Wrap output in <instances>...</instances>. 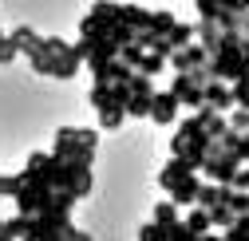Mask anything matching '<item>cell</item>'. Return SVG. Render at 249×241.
<instances>
[{"instance_id":"cell-17","label":"cell","mask_w":249,"mask_h":241,"mask_svg":"<svg viewBox=\"0 0 249 241\" xmlns=\"http://www.w3.org/2000/svg\"><path fill=\"white\" fill-rule=\"evenodd\" d=\"M150 99H154V91H131L127 115H131V119H146V115H150Z\"/></svg>"},{"instance_id":"cell-2","label":"cell","mask_w":249,"mask_h":241,"mask_svg":"<svg viewBox=\"0 0 249 241\" xmlns=\"http://www.w3.org/2000/svg\"><path fill=\"white\" fill-rule=\"evenodd\" d=\"M12 202H16V214H40L44 206H52V186H44V182H24Z\"/></svg>"},{"instance_id":"cell-4","label":"cell","mask_w":249,"mask_h":241,"mask_svg":"<svg viewBox=\"0 0 249 241\" xmlns=\"http://www.w3.org/2000/svg\"><path fill=\"white\" fill-rule=\"evenodd\" d=\"M52 155L64 158V162H87V166H91V158H95V146L83 142V138H55Z\"/></svg>"},{"instance_id":"cell-23","label":"cell","mask_w":249,"mask_h":241,"mask_svg":"<svg viewBox=\"0 0 249 241\" xmlns=\"http://www.w3.org/2000/svg\"><path fill=\"white\" fill-rule=\"evenodd\" d=\"M230 91H233V107H249V75L230 79Z\"/></svg>"},{"instance_id":"cell-32","label":"cell","mask_w":249,"mask_h":241,"mask_svg":"<svg viewBox=\"0 0 249 241\" xmlns=\"http://www.w3.org/2000/svg\"><path fill=\"white\" fill-rule=\"evenodd\" d=\"M44 48H48L52 55H64V52H71V44H68V40H59V36H44Z\"/></svg>"},{"instance_id":"cell-26","label":"cell","mask_w":249,"mask_h":241,"mask_svg":"<svg viewBox=\"0 0 249 241\" xmlns=\"http://www.w3.org/2000/svg\"><path fill=\"white\" fill-rule=\"evenodd\" d=\"M166 36H170V44H174V48H182V44H194V24H174Z\"/></svg>"},{"instance_id":"cell-39","label":"cell","mask_w":249,"mask_h":241,"mask_svg":"<svg viewBox=\"0 0 249 241\" xmlns=\"http://www.w3.org/2000/svg\"><path fill=\"white\" fill-rule=\"evenodd\" d=\"M245 44H249V36H245Z\"/></svg>"},{"instance_id":"cell-20","label":"cell","mask_w":249,"mask_h":241,"mask_svg":"<svg viewBox=\"0 0 249 241\" xmlns=\"http://www.w3.org/2000/svg\"><path fill=\"white\" fill-rule=\"evenodd\" d=\"M178 209H182V206H178L174 198H166V202L154 206V214H150V218L159 222V225H174V222H178Z\"/></svg>"},{"instance_id":"cell-16","label":"cell","mask_w":249,"mask_h":241,"mask_svg":"<svg viewBox=\"0 0 249 241\" xmlns=\"http://www.w3.org/2000/svg\"><path fill=\"white\" fill-rule=\"evenodd\" d=\"M24 59H28V64H32V71H36V75H48V79H52V68H55V55H52V52H48L44 44H40V48H36L32 55H24Z\"/></svg>"},{"instance_id":"cell-24","label":"cell","mask_w":249,"mask_h":241,"mask_svg":"<svg viewBox=\"0 0 249 241\" xmlns=\"http://www.w3.org/2000/svg\"><path fill=\"white\" fill-rule=\"evenodd\" d=\"M24 186V174H0V198H16Z\"/></svg>"},{"instance_id":"cell-12","label":"cell","mask_w":249,"mask_h":241,"mask_svg":"<svg viewBox=\"0 0 249 241\" xmlns=\"http://www.w3.org/2000/svg\"><path fill=\"white\" fill-rule=\"evenodd\" d=\"M190 170H194L190 162H186L182 155H174V158H170V162L159 170V186H162V190H170V186L178 182V178H182V174H190Z\"/></svg>"},{"instance_id":"cell-22","label":"cell","mask_w":249,"mask_h":241,"mask_svg":"<svg viewBox=\"0 0 249 241\" xmlns=\"http://www.w3.org/2000/svg\"><path fill=\"white\" fill-rule=\"evenodd\" d=\"M174 24H178L174 12H150V32H154V36H166Z\"/></svg>"},{"instance_id":"cell-3","label":"cell","mask_w":249,"mask_h":241,"mask_svg":"<svg viewBox=\"0 0 249 241\" xmlns=\"http://www.w3.org/2000/svg\"><path fill=\"white\" fill-rule=\"evenodd\" d=\"M170 91L182 99V107H190V111H198V107L206 103V87H202V83H194V75H190V71H174Z\"/></svg>"},{"instance_id":"cell-28","label":"cell","mask_w":249,"mask_h":241,"mask_svg":"<svg viewBox=\"0 0 249 241\" xmlns=\"http://www.w3.org/2000/svg\"><path fill=\"white\" fill-rule=\"evenodd\" d=\"M139 237H142V241H166V225H159V222L150 218V222L139 229Z\"/></svg>"},{"instance_id":"cell-21","label":"cell","mask_w":249,"mask_h":241,"mask_svg":"<svg viewBox=\"0 0 249 241\" xmlns=\"http://www.w3.org/2000/svg\"><path fill=\"white\" fill-rule=\"evenodd\" d=\"M119 59H123V64H131V68H142L146 48H142L139 40H131V44H123V48H119Z\"/></svg>"},{"instance_id":"cell-8","label":"cell","mask_w":249,"mask_h":241,"mask_svg":"<svg viewBox=\"0 0 249 241\" xmlns=\"http://www.w3.org/2000/svg\"><path fill=\"white\" fill-rule=\"evenodd\" d=\"M206 103L230 115V111H233V91H230V79H210V83H206Z\"/></svg>"},{"instance_id":"cell-36","label":"cell","mask_w":249,"mask_h":241,"mask_svg":"<svg viewBox=\"0 0 249 241\" xmlns=\"http://www.w3.org/2000/svg\"><path fill=\"white\" fill-rule=\"evenodd\" d=\"M230 186H237V190H249V166L233 174V182H230Z\"/></svg>"},{"instance_id":"cell-5","label":"cell","mask_w":249,"mask_h":241,"mask_svg":"<svg viewBox=\"0 0 249 241\" xmlns=\"http://www.w3.org/2000/svg\"><path fill=\"white\" fill-rule=\"evenodd\" d=\"M178 95L174 91H154V99H150V119H154V123H159V127H170L174 123V115H178Z\"/></svg>"},{"instance_id":"cell-38","label":"cell","mask_w":249,"mask_h":241,"mask_svg":"<svg viewBox=\"0 0 249 241\" xmlns=\"http://www.w3.org/2000/svg\"><path fill=\"white\" fill-rule=\"evenodd\" d=\"M245 8H249V0H245Z\"/></svg>"},{"instance_id":"cell-1","label":"cell","mask_w":249,"mask_h":241,"mask_svg":"<svg viewBox=\"0 0 249 241\" xmlns=\"http://www.w3.org/2000/svg\"><path fill=\"white\" fill-rule=\"evenodd\" d=\"M237 170H241V158L233 155V150H226V146H217L206 158V166H202V174L210 178V182H233Z\"/></svg>"},{"instance_id":"cell-31","label":"cell","mask_w":249,"mask_h":241,"mask_svg":"<svg viewBox=\"0 0 249 241\" xmlns=\"http://www.w3.org/2000/svg\"><path fill=\"white\" fill-rule=\"evenodd\" d=\"M230 206L237 209V214H249V190H237V186H233V190H230Z\"/></svg>"},{"instance_id":"cell-37","label":"cell","mask_w":249,"mask_h":241,"mask_svg":"<svg viewBox=\"0 0 249 241\" xmlns=\"http://www.w3.org/2000/svg\"><path fill=\"white\" fill-rule=\"evenodd\" d=\"M222 8H233V12H245V0H217Z\"/></svg>"},{"instance_id":"cell-6","label":"cell","mask_w":249,"mask_h":241,"mask_svg":"<svg viewBox=\"0 0 249 241\" xmlns=\"http://www.w3.org/2000/svg\"><path fill=\"white\" fill-rule=\"evenodd\" d=\"M210 59V52L194 40V44H182V48H174V55H170V68L174 71H190V68H198V64H206Z\"/></svg>"},{"instance_id":"cell-25","label":"cell","mask_w":249,"mask_h":241,"mask_svg":"<svg viewBox=\"0 0 249 241\" xmlns=\"http://www.w3.org/2000/svg\"><path fill=\"white\" fill-rule=\"evenodd\" d=\"M166 241H198V233H194L190 225H186V222L178 218L174 225H166Z\"/></svg>"},{"instance_id":"cell-9","label":"cell","mask_w":249,"mask_h":241,"mask_svg":"<svg viewBox=\"0 0 249 241\" xmlns=\"http://www.w3.org/2000/svg\"><path fill=\"white\" fill-rule=\"evenodd\" d=\"M194 40H198V44H202V48L213 55L217 48H222V24H217V20H206V16H202V20L194 24Z\"/></svg>"},{"instance_id":"cell-11","label":"cell","mask_w":249,"mask_h":241,"mask_svg":"<svg viewBox=\"0 0 249 241\" xmlns=\"http://www.w3.org/2000/svg\"><path fill=\"white\" fill-rule=\"evenodd\" d=\"M182 222L190 225L198 237H206V233L213 229V218H210V209H206V206H198V202H194V206H186V218H182Z\"/></svg>"},{"instance_id":"cell-34","label":"cell","mask_w":249,"mask_h":241,"mask_svg":"<svg viewBox=\"0 0 249 241\" xmlns=\"http://www.w3.org/2000/svg\"><path fill=\"white\" fill-rule=\"evenodd\" d=\"M217 142H222L226 150H237V142H241V131H233V127H230V131H226L222 138H217Z\"/></svg>"},{"instance_id":"cell-35","label":"cell","mask_w":249,"mask_h":241,"mask_svg":"<svg viewBox=\"0 0 249 241\" xmlns=\"http://www.w3.org/2000/svg\"><path fill=\"white\" fill-rule=\"evenodd\" d=\"M233 155L241 158V162H249V131H241V142H237V150Z\"/></svg>"},{"instance_id":"cell-14","label":"cell","mask_w":249,"mask_h":241,"mask_svg":"<svg viewBox=\"0 0 249 241\" xmlns=\"http://www.w3.org/2000/svg\"><path fill=\"white\" fill-rule=\"evenodd\" d=\"M8 40H12V44H16L20 52H24V55H32V52H36V48L44 44V36H36L32 28H12V32H8Z\"/></svg>"},{"instance_id":"cell-29","label":"cell","mask_w":249,"mask_h":241,"mask_svg":"<svg viewBox=\"0 0 249 241\" xmlns=\"http://www.w3.org/2000/svg\"><path fill=\"white\" fill-rule=\"evenodd\" d=\"M226 237H230V241H241V237H249V214H241V218H237V222L226 229Z\"/></svg>"},{"instance_id":"cell-30","label":"cell","mask_w":249,"mask_h":241,"mask_svg":"<svg viewBox=\"0 0 249 241\" xmlns=\"http://www.w3.org/2000/svg\"><path fill=\"white\" fill-rule=\"evenodd\" d=\"M230 127L233 131H249V107H233L230 111Z\"/></svg>"},{"instance_id":"cell-15","label":"cell","mask_w":249,"mask_h":241,"mask_svg":"<svg viewBox=\"0 0 249 241\" xmlns=\"http://www.w3.org/2000/svg\"><path fill=\"white\" fill-rule=\"evenodd\" d=\"M95 115H99V127L115 131V127H123V119H127V103H107V107L95 111Z\"/></svg>"},{"instance_id":"cell-19","label":"cell","mask_w":249,"mask_h":241,"mask_svg":"<svg viewBox=\"0 0 249 241\" xmlns=\"http://www.w3.org/2000/svg\"><path fill=\"white\" fill-rule=\"evenodd\" d=\"M119 20H127L131 28H150V12L139 4H119Z\"/></svg>"},{"instance_id":"cell-13","label":"cell","mask_w":249,"mask_h":241,"mask_svg":"<svg viewBox=\"0 0 249 241\" xmlns=\"http://www.w3.org/2000/svg\"><path fill=\"white\" fill-rule=\"evenodd\" d=\"M79 52H75V44H71V52H64V55H55V68H52V79H75V71H79Z\"/></svg>"},{"instance_id":"cell-18","label":"cell","mask_w":249,"mask_h":241,"mask_svg":"<svg viewBox=\"0 0 249 241\" xmlns=\"http://www.w3.org/2000/svg\"><path fill=\"white\" fill-rule=\"evenodd\" d=\"M210 218H213V225H217V229H230V225H233L241 214H237V209H233L230 202H217V206H210Z\"/></svg>"},{"instance_id":"cell-10","label":"cell","mask_w":249,"mask_h":241,"mask_svg":"<svg viewBox=\"0 0 249 241\" xmlns=\"http://www.w3.org/2000/svg\"><path fill=\"white\" fill-rule=\"evenodd\" d=\"M198 131H202V119H198V111H194L190 119H182V123H178V131H174V138H170V155H182L186 142H190Z\"/></svg>"},{"instance_id":"cell-27","label":"cell","mask_w":249,"mask_h":241,"mask_svg":"<svg viewBox=\"0 0 249 241\" xmlns=\"http://www.w3.org/2000/svg\"><path fill=\"white\" fill-rule=\"evenodd\" d=\"M91 16H99V20H119V4H115V0H95V4H91Z\"/></svg>"},{"instance_id":"cell-7","label":"cell","mask_w":249,"mask_h":241,"mask_svg":"<svg viewBox=\"0 0 249 241\" xmlns=\"http://www.w3.org/2000/svg\"><path fill=\"white\" fill-rule=\"evenodd\" d=\"M198 190H202V178H198V170H190V174H182V178H178V182H174L166 194H170V198L186 209V206H194V202H198Z\"/></svg>"},{"instance_id":"cell-33","label":"cell","mask_w":249,"mask_h":241,"mask_svg":"<svg viewBox=\"0 0 249 241\" xmlns=\"http://www.w3.org/2000/svg\"><path fill=\"white\" fill-rule=\"evenodd\" d=\"M198 4V12L206 16V20H217V12H222V4H217V0H194Z\"/></svg>"}]
</instances>
